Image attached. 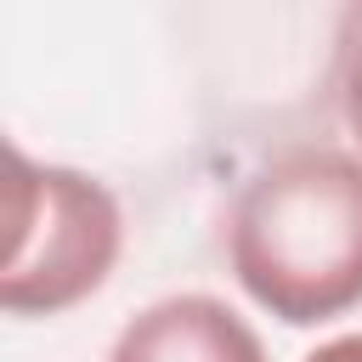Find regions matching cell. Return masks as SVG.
Wrapping results in <instances>:
<instances>
[{
    "mask_svg": "<svg viewBox=\"0 0 362 362\" xmlns=\"http://www.w3.org/2000/svg\"><path fill=\"white\" fill-rule=\"evenodd\" d=\"M6 266L0 305L11 317H57L96 294L119 260L124 221L113 192L68 164H34L6 147Z\"/></svg>",
    "mask_w": 362,
    "mask_h": 362,
    "instance_id": "obj_2",
    "label": "cell"
},
{
    "mask_svg": "<svg viewBox=\"0 0 362 362\" xmlns=\"http://www.w3.org/2000/svg\"><path fill=\"white\" fill-rule=\"evenodd\" d=\"M334 102L345 130L362 141V6H345L339 40H334Z\"/></svg>",
    "mask_w": 362,
    "mask_h": 362,
    "instance_id": "obj_4",
    "label": "cell"
},
{
    "mask_svg": "<svg viewBox=\"0 0 362 362\" xmlns=\"http://www.w3.org/2000/svg\"><path fill=\"white\" fill-rule=\"evenodd\" d=\"M226 249L249 300L294 328L362 305V158L339 147L277 153L243 181Z\"/></svg>",
    "mask_w": 362,
    "mask_h": 362,
    "instance_id": "obj_1",
    "label": "cell"
},
{
    "mask_svg": "<svg viewBox=\"0 0 362 362\" xmlns=\"http://www.w3.org/2000/svg\"><path fill=\"white\" fill-rule=\"evenodd\" d=\"M305 362H362V334H339V339L317 345Z\"/></svg>",
    "mask_w": 362,
    "mask_h": 362,
    "instance_id": "obj_5",
    "label": "cell"
},
{
    "mask_svg": "<svg viewBox=\"0 0 362 362\" xmlns=\"http://www.w3.org/2000/svg\"><path fill=\"white\" fill-rule=\"evenodd\" d=\"M107 362H266V345L226 300L170 294L124 322Z\"/></svg>",
    "mask_w": 362,
    "mask_h": 362,
    "instance_id": "obj_3",
    "label": "cell"
}]
</instances>
